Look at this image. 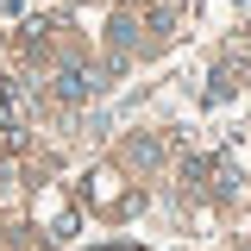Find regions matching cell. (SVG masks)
<instances>
[{
	"label": "cell",
	"mask_w": 251,
	"mask_h": 251,
	"mask_svg": "<svg viewBox=\"0 0 251 251\" xmlns=\"http://www.w3.org/2000/svg\"><path fill=\"white\" fill-rule=\"evenodd\" d=\"M94 88H100V82H94L82 63H63V69H57V94H63V100H88Z\"/></svg>",
	"instance_id": "obj_1"
},
{
	"label": "cell",
	"mask_w": 251,
	"mask_h": 251,
	"mask_svg": "<svg viewBox=\"0 0 251 251\" xmlns=\"http://www.w3.org/2000/svg\"><path fill=\"white\" fill-rule=\"evenodd\" d=\"M232 88H239V82H232V69H214V88H207V100H226Z\"/></svg>",
	"instance_id": "obj_2"
},
{
	"label": "cell",
	"mask_w": 251,
	"mask_h": 251,
	"mask_svg": "<svg viewBox=\"0 0 251 251\" xmlns=\"http://www.w3.org/2000/svg\"><path fill=\"white\" fill-rule=\"evenodd\" d=\"M157 157H163L157 138H138V145H132V163H157Z\"/></svg>",
	"instance_id": "obj_3"
},
{
	"label": "cell",
	"mask_w": 251,
	"mask_h": 251,
	"mask_svg": "<svg viewBox=\"0 0 251 251\" xmlns=\"http://www.w3.org/2000/svg\"><path fill=\"white\" fill-rule=\"evenodd\" d=\"M6 107H13V82L0 75V113H6Z\"/></svg>",
	"instance_id": "obj_4"
},
{
	"label": "cell",
	"mask_w": 251,
	"mask_h": 251,
	"mask_svg": "<svg viewBox=\"0 0 251 251\" xmlns=\"http://www.w3.org/2000/svg\"><path fill=\"white\" fill-rule=\"evenodd\" d=\"M245 251H251V245H245Z\"/></svg>",
	"instance_id": "obj_5"
}]
</instances>
